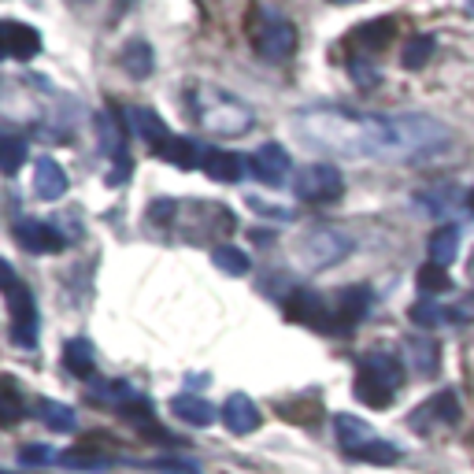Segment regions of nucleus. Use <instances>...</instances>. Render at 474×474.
<instances>
[{
  "label": "nucleus",
  "instance_id": "a211bd4d",
  "mask_svg": "<svg viewBox=\"0 0 474 474\" xmlns=\"http://www.w3.org/2000/svg\"><path fill=\"white\" fill-rule=\"evenodd\" d=\"M353 393H356V400L367 404V407H389L397 389H389V386L382 382V378H374L367 367H360L356 382H353Z\"/></svg>",
  "mask_w": 474,
  "mask_h": 474
},
{
  "label": "nucleus",
  "instance_id": "72a5a7b5",
  "mask_svg": "<svg viewBox=\"0 0 474 474\" xmlns=\"http://www.w3.org/2000/svg\"><path fill=\"white\" fill-rule=\"evenodd\" d=\"M211 260L219 264V271H227V274H248V256L241 248H234V245H219L215 252H211Z\"/></svg>",
  "mask_w": 474,
  "mask_h": 474
},
{
  "label": "nucleus",
  "instance_id": "7c9ffc66",
  "mask_svg": "<svg viewBox=\"0 0 474 474\" xmlns=\"http://www.w3.org/2000/svg\"><path fill=\"white\" fill-rule=\"evenodd\" d=\"M434 49H437V45H434V38H430V34H419V38H412V41L404 45L400 63H404L407 71H419V67H426V63H430Z\"/></svg>",
  "mask_w": 474,
  "mask_h": 474
},
{
  "label": "nucleus",
  "instance_id": "cd10ccee",
  "mask_svg": "<svg viewBox=\"0 0 474 474\" xmlns=\"http://www.w3.org/2000/svg\"><path fill=\"white\" fill-rule=\"evenodd\" d=\"M26 164V141L15 134H0V174H19Z\"/></svg>",
  "mask_w": 474,
  "mask_h": 474
},
{
  "label": "nucleus",
  "instance_id": "39448f33",
  "mask_svg": "<svg viewBox=\"0 0 474 474\" xmlns=\"http://www.w3.org/2000/svg\"><path fill=\"white\" fill-rule=\"evenodd\" d=\"M4 300H8V311H12V337H15V344H22V349L38 344V304H34V293H30L22 282H15V286L4 293Z\"/></svg>",
  "mask_w": 474,
  "mask_h": 474
},
{
  "label": "nucleus",
  "instance_id": "aec40b11",
  "mask_svg": "<svg viewBox=\"0 0 474 474\" xmlns=\"http://www.w3.org/2000/svg\"><path fill=\"white\" fill-rule=\"evenodd\" d=\"M156 156H164L167 164L189 171V167H201V160H204V145H197L193 138H174V134H171V141H167L160 152H156Z\"/></svg>",
  "mask_w": 474,
  "mask_h": 474
},
{
  "label": "nucleus",
  "instance_id": "c9c22d12",
  "mask_svg": "<svg viewBox=\"0 0 474 474\" xmlns=\"http://www.w3.org/2000/svg\"><path fill=\"white\" fill-rule=\"evenodd\" d=\"M419 201H423V211H430L434 219H441V215H445V211L452 208L456 189H452V185H437V189H430V193H423Z\"/></svg>",
  "mask_w": 474,
  "mask_h": 474
},
{
  "label": "nucleus",
  "instance_id": "2eb2a0df",
  "mask_svg": "<svg viewBox=\"0 0 474 474\" xmlns=\"http://www.w3.org/2000/svg\"><path fill=\"white\" fill-rule=\"evenodd\" d=\"M67 171H63L52 156H41V160L34 164V193L41 201H59L63 193H67Z\"/></svg>",
  "mask_w": 474,
  "mask_h": 474
},
{
  "label": "nucleus",
  "instance_id": "f257e3e1",
  "mask_svg": "<svg viewBox=\"0 0 474 474\" xmlns=\"http://www.w3.org/2000/svg\"><path fill=\"white\" fill-rule=\"evenodd\" d=\"M293 130L311 145L344 156H374V160H426L452 145V130L430 115H356L344 108H304Z\"/></svg>",
  "mask_w": 474,
  "mask_h": 474
},
{
  "label": "nucleus",
  "instance_id": "3c124183",
  "mask_svg": "<svg viewBox=\"0 0 474 474\" xmlns=\"http://www.w3.org/2000/svg\"><path fill=\"white\" fill-rule=\"evenodd\" d=\"M0 59H8V52H4V49H0Z\"/></svg>",
  "mask_w": 474,
  "mask_h": 474
},
{
  "label": "nucleus",
  "instance_id": "c756f323",
  "mask_svg": "<svg viewBox=\"0 0 474 474\" xmlns=\"http://www.w3.org/2000/svg\"><path fill=\"white\" fill-rule=\"evenodd\" d=\"M407 319H412L416 326H423V330H434V326H445L452 315H449V308H441L437 300H419V304H412V311H407Z\"/></svg>",
  "mask_w": 474,
  "mask_h": 474
},
{
  "label": "nucleus",
  "instance_id": "79ce46f5",
  "mask_svg": "<svg viewBox=\"0 0 474 474\" xmlns=\"http://www.w3.org/2000/svg\"><path fill=\"white\" fill-rule=\"evenodd\" d=\"M156 470H164V474H201L193 463H182V460H156Z\"/></svg>",
  "mask_w": 474,
  "mask_h": 474
},
{
  "label": "nucleus",
  "instance_id": "393cba45",
  "mask_svg": "<svg viewBox=\"0 0 474 474\" xmlns=\"http://www.w3.org/2000/svg\"><path fill=\"white\" fill-rule=\"evenodd\" d=\"M407 353H412V367H416L423 378L437 374V367H441V349H437V341L416 334V337H407Z\"/></svg>",
  "mask_w": 474,
  "mask_h": 474
},
{
  "label": "nucleus",
  "instance_id": "de8ad7c7",
  "mask_svg": "<svg viewBox=\"0 0 474 474\" xmlns=\"http://www.w3.org/2000/svg\"><path fill=\"white\" fill-rule=\"evenodd\" d=\"M463 201H467V208H470V211H474V185H470V189H467V197H463Z\"/></svg>",
  "mask_w": 474,
  "mask_h": 474
},
{
  "label": "nucleus",
  "instance_id": "e433bc0d",
  "mask_svg": "<svg viewBox=\"0 0 474 474\" xmlns=\"http://www.w3.org/2000/svg\"><path fill=\"white\" fill-rule=\"evenodd\" d=\"M434 407H437V419L445 423V426H456L460 423V400H456V393H437L434 397Z\"/></svg>",
  "mask_w": 474,
  "mask_h": 474
},
{
  "label": "nucleus",
  "instance_id": "1a4fd4ad",
  "mask_svg": "<svg viewBox=\"0 0 474 474\" xmlns=\"http://www.w3.org/2000/svg\"><path fill=\"white\" fill-rule=\"evenodd\" d=\"M371 290L367 286H349V290H341L337 293V308H334V315H330V323H337V330L341 334H349L353 326H360L363 323V315L371 311ZM334 330V326H330Z\"/></svg>",
  "mask_w": 474,
  "mask_h": 474
},
{
  "label": "nucleus",
  "instance_id": "a18cd8bd",
  "mask_svg": "<svg viewBox=\"0 0 474 474\" xmlns=\"http://www.w3.org/2000/svg\"><path fill=\"white\" fill-rule=\"evenodd\" d=\"M45 460H56L49 449H22L19 452V463H45Z\"/></svg>",
  "mask_w": 474,
  "mask_h": 474
},
{
  "label": "nucleus",
  "instance_id": "dca6fc26",
  "mask_svg": "<svg viewBox=\"0 0 474 474\" xmlns=\"http://www.w3.org/2000/svg\"><path fill=\"white\" fill-rule=\"evenodd\" d=\"M171 412H174L182 423H189V426H211V423L219 419V407H211L204 397H193V393L174 397V400H171Z\"/></svg>",
  "mask_w": 474,
  "mask_h": 474
},
{
  "label": "nucleus",
  "instance_id": "37998d69",
  "mask_svg": "<svg viewBox=\"0 0 474 474\" xmlns=\"http://www.w3.org/2000/svg\"><path fill=\"white\" fill-rule=\"evenodd\" d=\"M19 282V274H15V267L8 264V260H0V293H8L12 286Z\"/></svg>",
  "mask_w": 474,
  "mask_h": 474
},
{
  "label": "nucleus",
  "instance_id": "423d86ee",
  "mask_svg": "<svg viewBox=\"0 0 474 474\" xmlns=\"http://www.w3.org/2000/svg\"><path fill=\"white\" fill-rule=\"evenodd\" d=\"M353 252V241L344 237L341 230H311L304 241H300V256L308 260V267H334L337 260H344Z\"/></svg>",
  "mask_w": 474,
  "mask_h": 474
},
{
  "label": "nucleus",
  "instance_id": "b1692460",
  "mask_svg": "<svg viewBox=\"0 0 474 474\" xmlns=\"http://www.w3.org/2000/svg\"><path fill=\"white\" fill-rule=\"evenodd\" d=\"M363 367H367L374 378H382L389 389H400V386H404V363H400V356H393V353H386V349H374V353L363 360Z\"/></svg>",
  "mask_w": 474,
  "mask_h": 474
},
{
  "label": "nucleus",
  "instance_id": "f8f14e48",
  "mask_svg": "<svg viewBox=\"0 0 474 474\" xmlns=\"http://www.w3.org/2000/svg\"><path fill=\"white\" fill-rule=\"evenodd\" d=\"M0 49H4L8 56L15 59H30V56H38L41 49V34L34 26H26V22H0Z\"/></svg>",
  "mask_w": 474,
  "mask_h": 474
},
{
  "label": "nucleus",
  "instance_id": "8fccbe9b",
  "mask_svg": "<svg viewBox=\"0 0 474 474\" xmlns=\"http://www.w3.org/2000/svg\"><path fill=\"white\" fill-rule=\"evenodd\" d=\"M71 4H89V0H71Z\"/></svg>",
  "mask_w": 474,
  "mask_h": 474
},
{
  "label": "nucleus",
  "instance_id": "f03ea898",
  "mask_svg": "<svg viewBox=\"0 0 474 474\" xmlns=\"http://www.w3.org/2000/svg\"><path fill=\"white\" fill-rule=\"evenodd\" d=\"M185 104H189V115L215 138H241L256 126V112L219 85H193L185 93Z\"/></svg>",
  "mask_w": 474,
  "mask_h": 474
},
{
  "label": "nucleus",
  "instance_id": "9d476101",
  "mask_svg": "<svg viewBox=\"0 0 474 474\" xmlns=\"http://www.w3.org/2000/svg\"><path fill=\"white\" fill-rule=\"evenodd\" d=\"M219 419L227 423L230 434H252V430H260L264 416H260V407L252 404L245 393H230L227 404L219 407Z\"/></svg>",
  "mask_w": 474,
  "mask_h": 474
},
{
  "label": "nucleus",
  "instance_id": "603ef678",
  "mask_svg": "<svg viewBox=\"0 0 474 474\" xmlns=\"http://www.w3.org/2000/svg\"><path fill=\"white\" fill-rule=\"evenodd\" d=\"M470 8H474V0H470Z\"/></svg>",
  "mask_w": 474,
  "mask_h": 474
},
{
  "label": "nucleus",
  "instance_id": "20e7f679",
  "mask_svg": "<svg viewBox=\"0 0 474 474\" xmlns=\"http://www.w3.org/2000/svg\"><path fill=\"white\" fill-rule=\"evenodd\" d=\"M293 193L304 204H334L344 193V178L334 164H308L293 178Z\"/></svg>",
  "mask_w": 474,
  "mask_h": 474
},
{
  "label": "nucleus",
  "instance_id": "a19ab883",
  "mask_svg": "<svg viewBox=\"0 0 474 474\" xmlns=\"http://www.w3.org/2000/svg\"><path fill=\"white\" fill-rule=\"evenodd\" d=\"M178 215V201H156L152 208H148V219H152V223H171V219Z\"/></svg>",
  "mask_w": 474,
  "mask_h": 474
},
{
  "label": "nucleus",
  "instance_id": "412c9836",
  "mask_svg": "<svg viewBox=\"0 0 474 474\" xmlns=\"http://www.w3.org/2000/svg\"><path fill=\"white\" fill-rule=\"evenodd\" d=\"M97 138H101V148L112 156V160H126V130H122V122H119V115H112V112H101L97 119Z\"/></svg>",
  "mask_w": 474,
  "mask_h": 474
},
{
  "label": "nucleus",
  "instance_id": "ddd939ff",
  "mask_svg": "<svg viewBox=\"0 0 474 474\" xmlns=\"http://www.w3.org/2000/svg\"><path fill=\"white\" fill-rule=\"evenodd\" d=\"M126 122H130V130L152 145V152H160L167 141H171V130H167V122L156 115L152 108H126Z\"/></svg>",
  "mask_w": 474,
  "mask_h": 474
},
{
  "label": "nucleus",
  "instance_id": "f704fd0d",
  "mask_svg": "<svg viewBox=\"0 0 474 474\" xmlns=\"http://www.w3.org/2000/svg\"><path fill=\"white\" fill-rule=\"evenodd\" d=\"M353 460H363V463H397L400 460V452H397V445H389V441H382V437H374L371 445H363V449H356V452H349Z\"/></svg>",
  "mask_w": 474,
  "mask_h": 474
},
{
  "label": "nucleus",
  "instance_id": "58836bf2",
  "mask_svg": "<svg viewBox=\"0 0 474 474\" xmlns=\"http://www.w3.org/2000/svg\"><path fill=\"white\" fill-rule=\"evenodd\" d=\"M93 397H112V400H134V389L126 382H93Z\"/></svg>",
  "mask_w": 474,
  "mask_h": 474
},
{
  "label": "nucleus",
  "instance_id": "f3484780",
  "mask_svg": "<svg viewBox=\"0 0 474 474\" xmlns=\"http://www.w3.org/2000/svg\"><path fill=\"white\" fill-rule=\"evenodd\" d=\"M119 67L130 75V78H148L152 67H156V59H152V45L145 38H134V41H126L122 52H119Z\"/></svg>",
  "mask_w": 474,
  "mask_h": 474
},
{
  "label": "nucleus",
  "instance_id": "49530a36",
  "mask_svg": "<svg viewBox=\"0 0 474 474\" xmlns=\"http://www.w3.org/2000/svg\"><path fill=\"white\" fill-rule=\"evenodd\" d=\"M252 241H260V245L267 241L271 245V230H252Z\"/></svg>",
  "mask_w": 474,
  "mask_h": 474
},
{
  "label": "nucleus",
  "instance_id": "7ed1b4c3",
  "mask_svg": "<svg viewBox=\"0 0 474 474\" xmlns=\"http://www.w3.org/2000/svg\"><path fill=\"white\" fill-rule=\"evenodd\" d=\"M248 38L264 59H290L297 52V26L274 8H256L248 15Z\"/></svg>",
  "mask_w": 474,
  "mask_h": 474
},
{
  "label": "nucleus",
  "instance_id": "bb28decb",
  "mask_svg": "<svg viewBox=\"0 0 474 474\" xmlns=\"http://www.w3.org/2000/svg\"><path fill=\"white\" fill-rule=\"evenodd\" d=\"M63 367H67L75 378H89L93 374V344L85 337H75L63 344Z\"/></svg>",
  "mask_w": 474,
  "mask_h": 474
},
{
  "label": "nucleus",
  "instance_id": "6e6552de",
  "mask_svg": "<svg viewBox=\"0 0 474 474\" xmlns=\"http://www.w3.org/2000/svg\"><path fill=\"white\" fill-rule=\"evenodd\" d=\"M290 323H300V326H319L326 330L330 326V311H326V300L315 293V290H293L282 304Z\"/></svg>",
  "mask_w": 474,
  "mask_h": 474
},
{
  "label": "nucleus",
  "instance_id": "6ab92c4d",
  "mask_svg": "<svg viewBox=\"0 0 474 474\" xmlns=\"http://www.w3.org/2000/svg\"><path fill=\"white\" fill-rule=\"evenodd\" d=\"M393 34H397L393 19H374V22L356 26L353 45H356V49H363V56H371V52H378V49H386V45L393 41Z\"/></svg>",
  "mask_w": 474,
  "mask_h": 474
},
{
  "label": "nucleus",
  "instance_id": "473e14b6",
  "mask_svg": "<svg viewBox=\"0 0 474 474\" xmlns=\"http://www.w3.org/2000/svg\"><path fill=\"white\" fill-rule=\"evenodd\" d=\"M63 467H78V470H104L112 460L101 456L97 449H67V452H59L56 456Z\"/></svg>",
  "mask_w": 474,
  "mask_h": 474
},
{
  "label": "nucleus",
  "instance_id": "4468645a",
  "mask_svg": "<svg viewBox=\"0 0 474 474\" xmlns=\"http://www.w3.org/2000/svg\"><path fill=\"white\" fill-rule=\"evenodd\" d=\"M245 164L237 152H227V148H204V160H201V171L215 182H241L245 178Z\"/></svg>",
  "mask_w": 474,
  "mask_h": 474
},
{
  "label": "nucleus",
  "instance_id": "2f4dec72",
  "mask_svg": "<svg viewBox=\"0 0 474 474\" xmlns=\"http://www.w3.org/2000/svg\"><path fill=\"white\" fill-rule=\"evenodd\" d=\"M416 282H419V293H426V297H437V293H449V290H452L449 271H445V267H434V264L419 267Z\"/></svg>",
  "mask_w": 474,
  "mask_h": 474
},
{
  "label": "nucleus",
  "instance_id": "4be33fe9",
  "mask_svg": "<svg viewBox=\"0 0 474 474\" xmlns=\"http://www.w3.org/2000/svg\"><path fill=\"white\" fill-rule=\"evenodd\" d=\"M334 430H337V441H341L344 452H356V449L371 445V441L378 437V434H374L363 419H356V416H337V419H334Z\"/></svg>",
  "mask_w": 474,
  "mask_h": 474
},
{
  "label": "nucleus",
  "instance_id": "5701e85b",
  "mask_svg": "<svg viewBox=\"0 0 474 474\" xmlns=\"http://www.w3.org/2000/svg\"><path fill=\"white\" fill-rule=\"evenodd\" d=\"M426 252H430V264H434V267H445V271H449V264L456 260V252H460V230H456V227L434 230L430 241H426Z\"/></svg>",
  "mask_w": 474,
  "mask_h": 474
},
{
  "label": "nucleus",
  "instance_id": "c03bdc74",
  "mask_svg": "<svg viewBox=\"0 0 474 474\" xmlns=\"http://www.w3.org/2000/svg\"><path fill=\"white\" fill-rule=\"evenodd\" d=\"M126 178H130V160H115V167L108 174V185H122Z\"/></svg>",
  "mask_w": 474,
  "mask_h": 474
},
{
  "label": "nucleus",
  "instance_id": "ea45409f",
  "mask_svg": "<svg viewBox=\"0 0 474 474\" xmlns=\"http://www.w3.org/2000/svg\"><path fill=\"white\" fill-rule=\"evenodd\" d=\"M449 315L460 323V326H467V323H474V293H463L452 308H449Z\"/></svg>",
  "mask_w": 474,
  "mask_h": 474
},
{
  "label": "nucleus",
  "instance_id": "a878e982",
  "mask_svg": "<svg viewBox=\"0 0 474 474\" xmlns=\"http://www.w3.org/2000/svg\"><path fill=\"white\" fill-rule=\"evenodd\" d=\"M26 416V404H22V393L15 386V378H0V426H15L19 419Z\"/></svg>",
  "mask_w": 474,
  "mask_h": 474
},
{
  "label": "nucleus",
  "instance_id": "09e8293b",
  "mask_svg": "<svg viewBox=\"0 0 474 474\" xmlns=\"http://www.w3.org/2000/svg\"><path fill=\"white\" fill-rule=\"evenodd\" d=\"M330 4H356V0H330Z\"/></svg>",
  "mask_w": 474,
  "mask_h": 474
},
{
  "label": "nucleus",
  "instance_id": "c85d7f7f",
  "mask_svg": "<svg viewBox=\"0 0 474 474\" xmlns=\"http://www.w3.org/2000/svg\"><path fill=\"white\" fill-rule=\"evenodd\" d=\"M38 419L52 430V434H71L75 430V412L67 404H56V400H41L38 404Z\"/></svg>",
  "mask_w": 474,
  "mask_h": 474
},
{
  "label": "nucleus",
  "instance_id": "0eeeda50",
  "mask_svg": "<svg viewBox=\"0 0 474 474\" xmlns=\"http://www.w3.org/2000/svg\"><path fill=\"white\" fill-rule=\"evenodd\" d=\"M248 167H252V174H256L264 185H271V189H282V185L290 182V174H293V160H290V152L282 148L278 141L260 145L256 152L248 156Z\"/></svg>",
  "mask_w": 474,
  "mask_h": 474
},
{
  "label": "nucleus",
  "instance_id": "9b49d317",
  "mask_svg": "<svg viewBox=\"0 0 474 474\" xmlns=\"http://www.w3.org/2000/svg\"><path fill=\"white\" fill-rule=\"evenodd\" d=\"M15 241L26 252H59L63 245H67L56 227L38 223V219H19V223H15Z\"/></svg>",
  "mask_w": 474,
  "mask_h": 474
},
{
  "label": "nucleus",
  "instance_id": "4c0bfd02",
  "mask_svg": "<svg viewBox=\"0 0 474 474\" xmlns=\"http://www.w3.org/2000/svg\"><path fill=\"white\" fill-rule=\"evenodd\" d=\"M407 423H412V430H416V434H430V430L441 423V419H437V407H434V400L419 404V407H416V416L407 419Z\"/></svg>",
  "mask_w": 474,
  "mask_h": 474
}]
</instances>
